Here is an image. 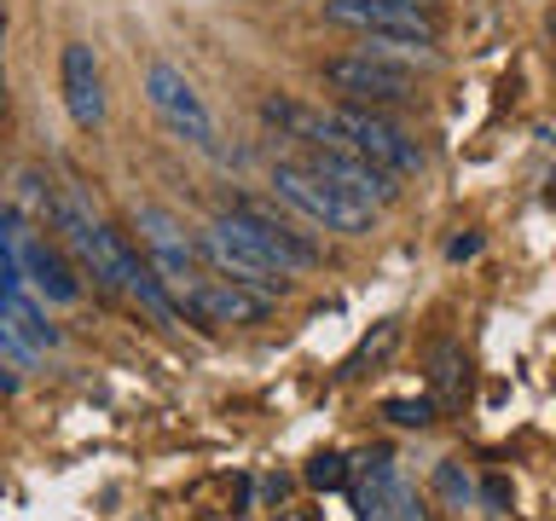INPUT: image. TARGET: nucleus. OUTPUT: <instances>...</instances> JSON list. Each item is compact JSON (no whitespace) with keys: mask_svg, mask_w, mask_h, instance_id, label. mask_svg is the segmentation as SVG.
<instances>
[{"mask_svg":"<svg viewBox=\"0 0 556 521\" xmlns=\"http://www.w3.org/2000/svg\"><path fill=\"white\" fill-rule=\"evenodd\" d=\"M0 104H7V76H0Z\"/></svg>","mask_w":556,"mask_h":521,"instance_id":"obj_21","label":"nucleus"},{"mask_svg":"<svg viewBox=\"0 0 556 521\" xmlns=\"http://www.w3.org/2000/svg\"><path fill=\"white\" fill-rule=\"evenodd\" d=\"M59 93H64V111L81 134H99L104 128V69H99V52L87 41H64L59 52Z\"/></svg>","mask_w":556,"mask_h":521,"instance_id":"obj_10","label":"nucleus"},{"mask_svg":"<svg viewBox=\"0 0 556 521\" xmlns=\"http://www.w3.org/2000/svg\"><path fill=\"white\" fill-rule=\"evenodd\" d=\"M434 498H441L446 510H469V504H476V481H469V469L458 458L434 463Z\"/></svg>","mask_w":556,"mask_h":521,"instance_id":"obj_13","label":"nucleus"},{"mask_svg":"<svg viewBox=\"0 0 556 521\" xmlns=\"http://www.w3.org/2000/svg\"><path fill=\"white\" fill-rule=\"evenodd\" d=\"M0 47H7V0H0Z\"/></svg>","mask_w":556,"mask_h":521,"instance_id":"obj_20","label":"nucleus"},{"mask_svg":"<svg viewBox=\"0 0 556 521\" xmlns=\"http://www.w3.org/2000/svg\"><path fill=\"white\" fill-rule=\"evenodd\" d=\"M295 139L307 145L302 163H313L325 180H337L348 198H359V203H371V208H389L400 198V174H389L382 163H371V156H359L354 145H342V139H330L319 111H307V128L295 134Z\"/></svg>","mask_w":556,"mask_h":521,"instance_id":"obj_6","label":"nucleus"},{"mask_svg":"<svg viewBox=\"0 0 556 521\" xmlns=\"http://www.w3.org/2000/svg\"><path fill=\"white\" fill-rule=\"evenodd\" d=\"M394 486H400L394 458L389 452H371V458H365V486H359V521H400Z\"/></svg>","mask_w":556,"mask_h":521,"instance_id":"obj_12","label":"nucleus"},{"mask_svg":"<svg viewBox=\"0 0 556 521\" xmlns=\"http://www.w3.org/2000/svg\"><path fill=\"white\" fill-rule=\"evenodd\" d=\"M382 417L400 429H424L434 423V399H382Z\"/></svg>","mask_w":556,"mask_h":521,"instance_id":"obj_16","label":"nucleus"},{"mask_svg":"<svg viewBox=\"0 0 556 521\" xmlns=\"http://www.w3.org/2000/svg\"><path fill=\"white\" fill-rule=\"evenodd\" d=\"M452 260H469V255H481V232H464V238H452Z\"/></svg>","mask_w":556,"mask_h":521,"instance_id":"obj_18","label":"nucleus"},{"mask_svg":"<svg viewBox=\"0 0 556 521\" xmlns=\"http://www.w3.org/2000/svg\"><path fill=\"white\" fill-rule=\"evenodd\" d=\"M389 7H417V12H434L441 0H389Z\"/></svg>","mask_w":556,"mask_h":521,"instance_id":"obj_19","label":"nucleus"},{"mask_svg":"<svg viewBox=\"0 0 556 521\" xmlns=\"http://www.w3.org/2000/svg\"><path fill=\"white\" fill-rule=\"evenodd\" d=\"M476 498H481L493 516H504V510H510V481H504V475H486V481L476 486Z\"/></svg>","mask_w":556,"mask_h":521,"instance_id":"obj_17","label":"nucleus"},{"mask_svg":"<svg viewBox=\"0 0 556 521\" xmlns=\"http://www.w3.org/2000/svg\"><path fill=\"white\" fill-rule=\"evenodd\" d=\"M146 104H151V116L163 122L174 139H180V145L203 151V156H226L220 128H215V111H208L203 93L186 81V69H180V64L156 59V64L146 69Z\"/></svg>","mask_w":556,"mask_h":521,"instance_id":"obj_5","label":"nucleus"},{"mask_svg":"<svg viewBox=\"0 0 556 521\" xmlns=\"http://www.w3.org/2000/svg\"><path fill=\"white\" fill-rule=\"evenodd\" d=\"M400 342V319H389V325H377V336H365L359 347H354V359L342 365V377H359L365 365H377V359H389V347Z\"/></svg>","mask_w":556,"mask_h":521,"instance_id":"obj_14","label":"nucleus"},{"mask_svg":"<svg viewBox=\"0 0 556 521\" xmlns=\"http://www.w3.org/2000/svg\"><path fill=\"white\" fill-rule=\"evenodd\" d=\"M302 481L319 486V493H337V486H348V458L342 452H319V458H307Z\"/></svg>","mask_w":556,"mask_h":521,"instance_id":"obj_15","label":"nucleus"},{"mask_svg":"<svg viewBox=\"0 0 556 521\" xmlns=\"http://www.w3.org/2000/svg\"><path fill=\"white\" fill-rule=\"evenodd\" d=\"M278 521H302V516H278Z\"/></svg>","mask_w":556,"mask_h":521,"instance_id":"obj_22","label":"nucleus"},{"mask_svg":"<svg viewBox=\"0 0 556 521\" xmlns=\"http://www.w3.org/2000/svg\"><path fill=\"white\" fill-rule=\"evenodd\" d=\"M208 232H220L232 250H243L255 267H267L278 278H295V272H313L319 267V243L307 232H295V220L273 215L261 203H232L220 220H208Z\"/></svg>","mask_w":556,"mask_h":521,"instance_id":"obj_2","label":"nucleus"},{"mask_svg":"<svg viewBox=\"0 0 556 521\" xmlns=\"http://www.w3.org/2000/svg\"><path fill=\"white\" fill-rule=\"evenodd\" d=\"M186 307L198 313L203 325H261L278 307V295L243 284V278H226V272H203L198 290L186 295Z\"/></svg>","mask_w":556,"mask_h":521,"instance_id":"obj_9","label":"nucleus"},{"mask_svg":"<svg viewBox=\"0 0 556 521\" xmlns=\"http://www.w3.org/2000/svg\"><path fill=\"white\" fill-rule=\"evenodd\" d=\"M134 232H139V250H146L151 272L163 278L174 295H191V290H198V278H203V267H198V243L186 238V226L174 220L168 208L139 203V208H134Z\"/></svg>","mask_w":556,"mask_h":521,"instance_id":"obj_8","label":"nucleus"},{"mask_svg":"<svg viewBox=\"0 0 556 521\" xmlns=\"http://www.w3.org/2000/svg\"><path fill=\"white\" fill-rule=\"evenodd\" d=\"M17 260H24V278L47 295V302H59V307L81 302V272L70 267V255L59 250V243H47V238H24Z\"/></svg>","mask_w":556,"mask_h":521,"instance_id":"obj_11","label":"nucleus"},{"mask_svg":"<svg viewBox=\"0 0 556 521\" xmlns=\"http://www.w3.org/2000/svg\"><path fill=\"white\" fill-rule=\"evenodd\" d=\"M325 87H337L348 104H412L417 99V69L406 59H382V52H337V59L319 64Z\"/></svg>","mask_w":556,"mask_h":521,"instance_id":"obj_7","label":"nucleus"},{"mask_svg":"<svg viewBox=\"0 0 556 521\" xmlns=\"http://www.w3.org/2000/svg\"><path fill=\"white\" fill-rule=\"evenodd\" d=\"M325 24L354 29L365 52L406 59V64H417V52L434 59V47H441V24H434V12L389 7V0H325Z\"/></svg>","mask_w":556,"mask_h":521,"instance_id":"obj_1","label":"nucleus"},{"mask_svg":"<svg viewBox=\"0 0 556 521\" xmlns=\"http://www.w3.org/2000/svg\"><path fill=\"white\" fill-rule=\"evenodd\" d=\"M273 198L295 208L307 226H319V232H337V238H365L377 226V208L348 198L337 180H325L313 163H273Z\"/></svg>","mask_w":556,"mask_h":521,"instance_id":"obj_3","label":"nucleus"},{"mask_svg":"<svg viewBox=\"0 0 556 521\" xmlns=\"http://www.w3.org/2000/svg\"><path fill=\"white\" fill-rule=\"evenodd\" d=\"M319 122H325V134L330 139H342V145H354L359 156H371V163H382L389 174H424V145L400 128V122H389V116H377L371 104H348V99H337V104H325L319 111Z\"/></svg>","mask_w":556,"mask_h":521,"instance_id":"obj_4","label":"nucleus"}]
</instances>
